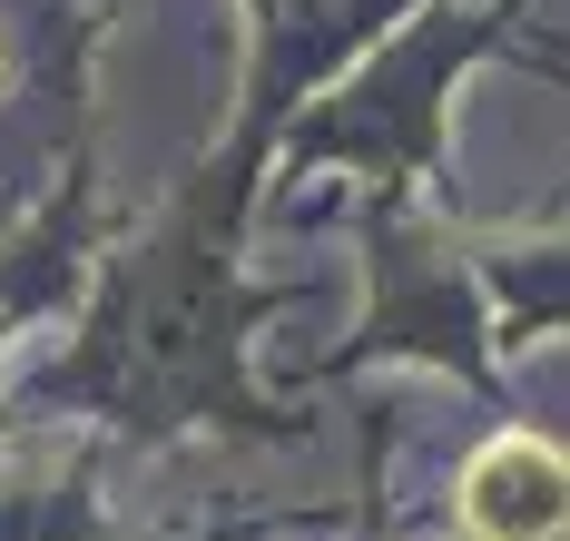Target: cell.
<instances>
[{"label":"cell","mask_w":570,"mask_h":541,"mask_svg":"<svg viewBox=\"0 0 570 541\" xmlns=\"http://www.w3.org/2000/svg\"><path fill=\"white\" fill-rule=\"evenodd\" d=\"M462 541H570V453L502 433L462 463Z\"/></svg>","instance_id":"obj_1"}]
</instances>
